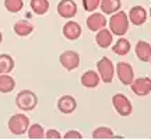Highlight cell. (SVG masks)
<instances>
[{"mask_svg":"<svg viewBox=\"0 0 151 140\" xmlns=\"http://www.w3.org/2000/svg\"><path fill=\"white\" fill-rule=\"evenodd\" d=\"M16 105L22 112H29L34 111L38 105V97L37 94L31 90H21L16 95Z\"/></svg>","mask_w":151,"mask_h":140,"instance_id":"3","label":"cell"},{"mask_svg":"<svg viewBox=\"0 0 151 140\" xmlns=\"http://www.w3.org/2000/svg\"><path fill=\"white\" fill-rule=\"evenodd\" d=\"M136 56L141 62H150L151 59V43L147 41H139L134 46Z\"/></svg>","mask_w":151,"mask_h":140,"instance_id":"16","label":"cell"},{"mask_svg":"<svg viewBox=\"0 0 151 140\" xmlns=\"http://www.w3.org/2000/svg\"><path fill=\"white\" fill-rule=\"evenodd\" d=\"M150 63H151V59H150Z\"/></svg>","mask_w":151,"mask_h":140,"instance_id":"31","label":"cell"},{"mask_svg":"<svg viewBox=\"0 0 151 140\" xmlns=\"http://www.w3.org/2000/svg\"><path fill=\"white\" fill-rule=\"evenodd\" d=\"M130 49H132L130 41L129 39H126V38H123V37L119 38L118 41L113 43V46H112L113 53L118 55V56H124V55H127L130 52Z\"/></svg>","mask_w":151,"mask_h":140,"instance_id":"19","label":"cell"},{"mask_svg":"<svg viewBox=\"0 0 151 140\" xmlns=\"http://www.w3.org/2000/svg\"><path fill=\"white\" fill-rule=\"evenodd\" d=\"M29 7L37 16H43L49 11V0H31Z\"/></svg>","mask_w":151,"mask_h":140,"instance_id":"22","label":"cell"},{"mask_svg":"<svg viewBox=\"0 0 151 140\" xmlns=\"http://www.w3.org/2000/svg\"><path fill=\"white\" fill-rule=\"evenodd\" d=\"M127 16H129V21L132 24L137 25V27L143 25L147 21V11L143 6H134V7H132Z\"/></svg>","mask_w":151,"mask_h":140,"instance_id":"13","label":"cell"},{"mask_svg":"<svg viewBox=\"0 0 151 140\" xmlns=\"http://www.w3.org/2000/svg\"><path fill=\"white\" fill-rule=\"evenodd\" d=\"M59 62L66 70L71 71V70L77 69L80 66V55L76 51H65V52L60 53Z\"/></svg>","mask_w":151,"mask_h":140,"instance_id":"7","label":"cell"},{"mask_svg":"<svg viewBox=\"0 0 151 140\" xmlns=\"http://www.w3.org/2000/svg\"><path fill=\"white\" fill-rule=\"evenodd\" d=\"M87 27L90 31L92 32H97L99 30H102V28L106 27V24H108V20H106V17L104 13H95V11H92V14L88 16L87 18Z\"/></svg>","mask_w":151,"mask_h":140,"instance_id":"10","label":"cell"},{"mask_svg":"<svg viewBox=\"0 0 151 140\" xmlns=\"http://www.w3.org/2000/svg\"><path fill=\"white\" fill-rule=\"evenodd\" d=\"M129 16L124 13V11H116L111 14V18H109V30L113 35L116 37H123L127 34L129 31Z\"/></svg>","mask_w":151,"mask_h":140,"instance_id":"1","label":"cell"},{"mask_svg":"<svg viewBox=\"0 0 151 140\" xmlns=\"http://www.w3.org/2000/svg\"><path fill=\"white\" fill-rule=\"evenodd\" d=\"M112 105L120 116H130L133 112V105L130 102V100L120 92H116L115 95H112Z\"/></svg>","mask_w":151,"mask_h":140,"instance_id":"5","label":"cell"},{"mask_svg":"<svg viewBox=\"0 0 151 140\" xmlns=\"http://www.w3.org/2000/svg\"><path fill=\"white\" fill-rule=\"evenodd\" d=\"M115 133L108 126H98L92 132V139H113Z\"/></svg>","mask_w":151,"mask_h":140,"instance_id":"24","label":"cell"},{"mask_svg":"<svg viewBox=\"0 0 151 140\" xmlns=\"http://www.w3.org/2000/svg\"><path fill=\"white\" fill-rule=\"evenodd\" d=\"M14 88H16V80L13 76H10V73L0 74V92L1 94H9V92L14 91Z\"/></svg>","mask_w":151,"mask_h":140,"instance_id":"18","label":"cell"},{"mask_svg":"<svg viewBox=\"0 0 151 140\" xmlns=\"http://www.w3.org/2000/svg\"><path fill=\"white\" fill-rule=\"evenodd\" d=\"M99 3H101V0H83V7L86 11L92 13L99 7Z\"/></svg>","mask_w":151,"mask_h":140,"instance_id":"26","label":"cell"},{"mask_svg":"<svg viewBox=\"0 0 151 140\" xmlns=\"http://www.w3.org/2000/svg\"><path fill=\"white\" fill-rule=\"evenodd\" d=\"M99 7H101V11L106 16V14H113L120 10L122 3H120V0H101Z\"/></svg>","mask_w":151,"mask_h":140,"instance_id":"20","label":"cell"},{"mask_svg":"<svg viewBox=\"0 0 151 140\" xmlns=\"http://www.w3.org/2000/svg\"><path fill=\"white\" fill-rule=\"evenodd\" d=\"M16 62L14 58L9 53H1L0 55V74L3 73H11L14 70Z\"/></svg>","mask_w":151,"mask_h":140,"instance_id":"21","label":"cell"},{"mask_svg":"<svg viewBox=\"0 0 151 140\" xmlns=\"http://www.w3.org/2000/svg\"><path fill=\"white\" fill-rule=\"evenodd\" d=\"M28 139H45V129L41 123H32L29 125L27 130Z\"/></svg>","mask_w":151,"mask_h":140,"instance_id":"23","label":"cell"},{"mask_svg":"<svg viewBox=\"0 0 151 140\" xmlns=\"http://www.w3.org/2000/svg\"><path fill=\"white\" fill-rule=\"evenodd\" d=\"M24 7V1L22 0H4V9L11 14H17L20 13Z\"/></svg>","mask_w":151,"mask_h":140,"instance_id":"25","label":"cell"},{"mask_svg":"<svg viewBox=\"0 0 151 140\" xmlns=\"http://www.w3.org/2000/svg\"><path fill=\"white\" fill-rule=\"evenodd\" d=\"M95 42L99 48L106 49L109 48L113 42V34L111 32V30H106V28H102L97 31V35H95Z\"/></svg>","mask_w":151,"mask_h":140,"instance_id":"15","label":"cell"},{"mask_svg":"<svg viewBox=\"0 0 151 140\" xmlns=\"http://www.w3.org/2000/svg\"><path fill=\"white\" fill-rule=\"evenodd\" d=\"M132 91L139 97H146L151 92V79L150 77H139L132 81Z\"/></svg>","mask_w":151,"mask_h":140,"instance_id":"8","label":"cell"},{"mask_svg":"<svg viewBox=\"0 0 151 140\" xmlns=\"http://www.w3.org/2000/svg\"><path fill=\"white\" fill-rule=\"evenodd\" d=\"M150 17H151V7H150Z\"/></svg>","mask_w":151,"mask_h":140,"instance_id":"30","label":"cell"},{"mask_svg":"<svg viewBox=\"0 0 151 140\" xmlns=\"http://www.w3.org/2000/svg\"><path fill=\"white\" fill-rule=\"evenodd\" d=\"M116 76H118L119 81L123 84V86H130L132 81L134 80V70H133V66L127 63V62H119L116 67Z\"/></svg>","mask_w":151,"mask_h":140,"instance_id":"6","label":"cell"},{"mask_svg":"<svg viewBox=\"0 0 151 140\" xmlns=\"http://www.w3.org/2000/svg\"><path fill=\"white\" fill-rule=\"evenodd\" d=\"M29 118L24 113H14L11 115L9 122H7V128L9 132L14 136H22L27 133L28 128H29Z\"/></svg>","mask_w":151,"mask_h":140,"instance_id":"2","label":"cell"},{"mask_svg":"<svg viewBox=\"0 0 151 140\" xmlns=\"http://www.w3.org/2000/svg\"><path fill=\"white\" fill-rule=\"evenodd\" d=\"M13 31L16 32L17 37H28L34 32V25L28 20H18L16 21V24L13 25Z\"/></svg>","mask_w":151,"mask_h":140,"instance_id":"17","label":"cell"},{"mask_svg":"<svg viewBox=\"0 0 151 140\" xmlns=\"http://www.w3.org/2000/svg\"><path fill=\"white\" fill-rule=\"evenodd\" d=\"M45 139H63V136L60 135L59 130L48 129L46 132H45Z\"/></svg>","mask_w":151,"mask_h":140,"instance_id":"27","label":"cell"},{"mask_svg":"<svg viewBox=\"0 0 151 140\" xmlns=\"http://www.w3.org/2000/svg\"><path fill=\"white\" fill-rule=\"evenodd\" d=\"M56 10H58V14L62 18L70 20L77 14V3L74 0H60L58 3Z\"/></svg>","mask_w":151,"mask_h":140,"instance_id":"9","label":"cell"},{"mask_svg":"<svg viewBox=\"0 0 151 140\" xmlns=\"http://www.w3.org/2000/svg\"><path fill=\"white\" fill-rule=\"evenodd\" d=\"M1 42H3V32L0 31V45H1Z\"/></svg>","mask_w":151,"mask_h":140,"instance_id":"29","label":"cell"},{"mask_svg":"<svg viewBox=\"0 0 151 140\" xmlns=\"http://www.w3.org/2000/svg\"><path fill=\"white\" fill-rule=\"evenodd\" d=\"M63 139H83V135L78 130H67L63 136Z\"/></svg>","mask_w":151,"mask_h":140,"instance_id":"28","label":"cell"},{"mask_svg":"<svg viewBox=\"0 0 151 140\" xmlns=\"http://www.w3.org/2000/svg\"><path fill=\"white\" fill-rule=\"evenodd\" d=\"M58 109L65 115H70L77 109V101L73 95H62L58 100Z\"/></svg>","mask_w":151,"mask_h":140,"instance_id":"11","label":"cell"},{"mask_svg":"<svg viewBox=\"0 0 151 140\" xmlns=\"http://www.w3.org/2000/svg\"><path fill=\"white\" fill-rule=\"evenodd\" d=\"M97 70L98 74L101 77V81L104 83H112L113 77H115V65L112 63V60L104 56L97 62Z\"/></svg>","mask_w":151,"mask_h":140,"instance_id":"4","label":"cell"},{"mask_svg":"<svg viewBox=\"0 0 151 140\" xmlns=\"http://www.w3.org/2000/svg\"><path fill=\"white\" fill-rule=\"evenodd\" d=\"M80 83L86 88H97L101 83V77L95 70H87L86 73H83L80 79Z\"/></svg>","mask_w":151,"mask_h":140,"instance_id":"14","label":"cell"},{"mask_svg":"<svg viewBox=\"0 0 151 140\" xmlns=\"http://www.w3.org/2000/svg\"><path fill=\"white\" fill-rule=\"evenodd\" d=\"M62 32H63V37L66 39H69V41H76V39H78L81 37V25L78 22L76 21H67L63 25V30H62Z\"/></svg>","mask_w":151,"mask_h":140,"instance_id":"12","label":"cell"}]
</instances>
